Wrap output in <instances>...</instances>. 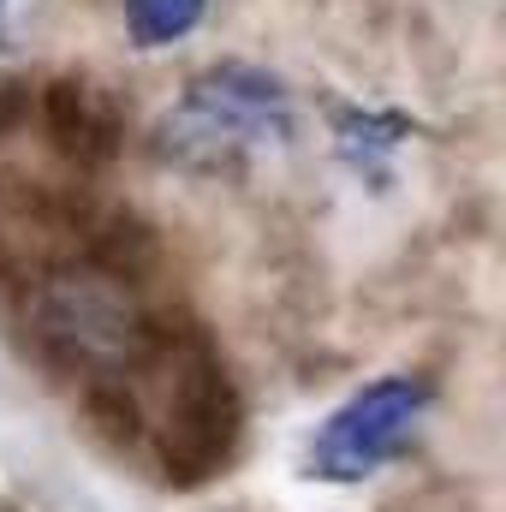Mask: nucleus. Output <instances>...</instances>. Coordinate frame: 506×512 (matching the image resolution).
Returning <instances> with one entry per match:
<instances>
[{
    "mask_svg": "<svg viewBox=\"0 0 506 512\" xmlns=\"http://www.w3.org/2000/svg\"><path fill=\"white\" fill-rule=\"evenodd\" d=\"M298 126V102L280 72L251 60H215L167 102L155 120V155L179 173H245L256 161L280 155Z\"/></svg>",
    "mask_w": 506,
    "mask_h": 512,
    "instance_id": "1",
    "label": "nucleus"
},
{
    "mask_svg": "<svg viewBox=\"0 0 506 512\" xmlns=\"http://www.w3.org/2000/svg\"><path fill=\"white\" fill-rule=\"evenodd\" d=\"M429 405H435V387L423 376H376V382L352 387L304 441V459L298 471L322 489H364L376 483L387 465H399L423 423H429Z\"/></svg>",
    "mask_w": 506,
    "mask_h": 512,
    "instance_id": "2",
    "label": "nucleus"
},
{
    "mask_svg": "<svg viewBox=\"0 0 506 512\" xmlns=\"http://www.w3.org/2000/svg\"><path fill=\"white\" fill-rule=\"evenodd\" d=\"M328 137L346 173L364 185H387L399 167V149L417 137V120L405 108H364V102H328Z\"/></svg>",
    "mask_w": 506,
    "mask_h": 512,
    "instance_id": "3",
    "label": "nucleus"
},
{
    "mask_svg": "<svg viewBox=\"0 0 506 512\" xmlns=\"http://www.w3.org/2000/svg\"><path fill=\"white\" fill-rule=\"evenodd\" d=\"M120 18H126L131 48L161 54V48H179L185 36H197V24L209 18V0H120Z\"/></svg>",
    "mask_w": 506,
    "mask_h": 512,
    "instance_id": "4",
    "label": "nucleus"
},
{
    "mask_svg": "<svg viewBox=\"0 0 506 512\" xmlns=\"http://www.w3.org/2000/svg\"><path fill=\"white\" fill-rule=\"evenodd\" d=\"M12 48V0H0V54Z\"/></svg>",
    "mask_w": 506,
    "mask_h": 512,
    "instance_id": "5",
    "label": "nucleus"
}]
</instances>
